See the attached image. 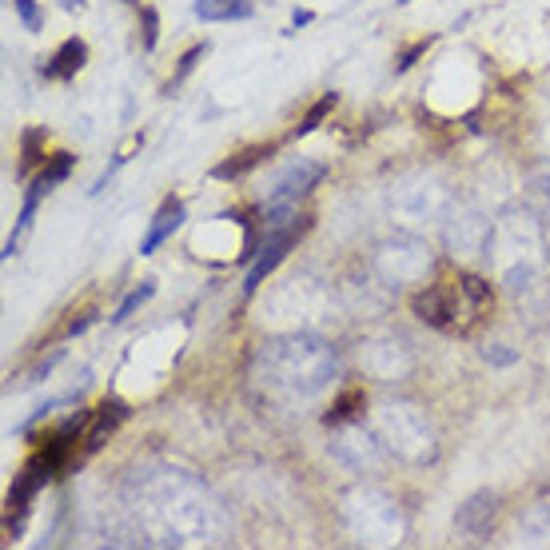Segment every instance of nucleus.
Listing matches in <instances>:
<instances>
[{
    "label": "nucleus",
    "mask_w": 550,
    "mask_h": 550,
    "mask_svg": "<svg viewBox=\"0 0 550 550\" xmlns=\"http://www.w3.org/2000/svg\"><path fill=\"white\" fill-rule=\"evenodd\" d=\"M491 523H495V495L491 491H479L459 507V531H467V535L483 539L491 531Z\"/></svg>",
    "instance_id": "obj_8"
},
{
    "label": "nucleus",
    "mask_w": 550,
    "mask_h": 550,
    "mask_svg": "<svg viewBox=\"0 0 550 550\" xmlns=\"http://www.w3.org/2000/svg\"><path fill=\"white\" fill-rule=\"evenodd\" d=\"M184 220H188L184 204H180V200H164V204H160V212L152 216V224H148L144 240H140V256H152L164 240H172V232H180V224H184Z\"/></svg>",
    "instance_id": "obj_5"
},
{
    "label": "nucleus",
    "mask_w": 550,
    "mask_h": 550,
    "mask_svg": "<svg viewBox=\"0 0 550 550\" xmlns=\"http://www.w3.org/2000/svg\"><path fill=\"white\" fill-rule=\"evenodd\" d=\"M323 164L319 160H307V156H295V160H287L283 168H275L272 176H268V184H264V192H260V204L264 208H287V204H299L319 180H323Z\"/></svg>",
    "instance_id": "obj_3"
},
{
    "label": "nucleus",
    "mask_w": 550,
    "mask_h": 550,
    "mask_svg": "<svg viewBox=\"0 0 550 550\" xmlns=\"http://www.w3.org/2000/svg\"><path fill=\"white\" fill-rule=\"evenodd\" d=\"M60 359H64V347H60V351H52V359H44V363L36 367V379H44V375H52V367H56Z\"/></svg>",
    "instance_id": "obj_20"
},
{
    "label": "nucleus",
    "mask_w": 550,
    "mask_h": 550,
    "mask_svg": "<svg viewBox=\"0 0 550 550\" xmlns=\"http://www.w3.org/2000/svg\"><path fill=\"white\" fill-rule=\"evenodd\" d=\"M200 56H204V44H196V48H192V52H188V56L180 60V72H176V76L168 80V92H172V88H180V80H184V76H188V72L196 68V60H200Z\"/></svg>",
    "instance_id": "obj_17"
},
{
    "label": "nucleus",
    "mask_w": 550,
    "mask_h": 550,
    "mask_svg": "<svg viewBox=\"0 0 550 550\" xmlns=\"http://www.w3.org/2000/svg\"><path fill=\"white\" fill-rule=\"evenodd\" d=\"M399 4H411V0H399Z\"/></svg>",
    "instance_id": "obj_22"
},
{
    "label": "nucleus",
    "mask_w": 550,
    "mask_h": 550,
    "mask_svg": "<svg viewBox=\"0 0 550 550\" xmlns=\"http://www.w3.org/2000/svg\"><path fill=\"white\" fill-rule=\"evenodd\" d=\"M260 367L268 371V383L275 391H287L295 399L319 395L339 371L335 351L315 335H283V339L264 343Z\"/></svg>",
    "instance_id": "obj_1"
},
{
    "label": "nucleus",
    "mask_w": 550,
    "mask_h": 550,
    "mask_svg": "<svg viewBox=\"0 0 550 550\" xmlns=\"http://www.w3.org/2000/svg\"><path fill=\"white\" fill-rule=\"evenodd\" d=\"M331 108H335V92H327V96H323V100H319V104H315V108H311V112L303 116V124L295 128V136H307V132H315V128L323 124V116H327Z\"/></svg>",
    "instance_id": "obj_15"
},
{
    "label": "nucleus",
    "mask_w": 550,
    "mask_h": 550,
    "mask_svg": "<svg viewBox=\"0 0 550 550\" xmlns=\"http://www.w3.org/2000/svg\"><path fill=\"white\" fill-rule=\"evenodd\" d=\"M264 156H272V148H248V152H240V156H232V160H224V164H216V180H232V176H244L248 168H256V164H264Z\"/></svg>",
    "instance_id": "obj_11"
},
{
    "label": "nucleus",
    "mask_w": 550,
    "mask_h": 550,
    "mask_svg": "<svg viewBox=\"0 0 550 550\" xmlns=\"http://www.w3.org/2000/svg\"><path fill=\"white\" fill-rule=\"evenodd\" d=\"M16 4V16L24 20V28L28 32H40L44 28V20H40V8H36V0H12Z\"/></svg>",
    "instance_id": "obj_16"
},
{
    "label": "nucleus",
    "mask_w": 550,
    "mask_h": 550,
    "mask_svg": "<svg viewBox=\"0 0 550 550\" xmlns=\"http://www.w3.org/2000/svg\"><path fill=\"white\" fill-rule=\"evenodd\" d=\"M335 447H351V451H355V455H347V459H343L351 471H363V467L371 471V467H379V463H383V451H379V443H375V439H371L363 427H351V431H343V439H339Z\"/></svg>",
    "instance_id": "obj_9"
},
{
    "label": "nucleus",
    "mask_w": 550,
    "mask_h": 550,
    "mask_svg": "<svg viewBox=\"0 0 550 550\" xmlns=\"http://www.w3.org/2000/svg\"><path fill=\"white\" fill-rule=\"evenodd\" d=\"M415 315L439 331H467V311L491 307V283L479 275H455L451 283H435L411 299Z\"/></svg>",
    "instance_id": "obj_2"
},
{
    "label": "nucleus",
    "mask_w": 550,
    "mask_h": 550,
    "mask_svg": "<svg viewBox=\"0 0 550 550\" xmlns=\"http://www.w3.org/2000/svg\"><path fill=\"white\" fill-rule=\"evenodd\" d=\"M128 419V407L120 403V399H108V403H100L96 411H92V423H88V435H84V451L92 455V451H100L104 447V439L108 435H116V427Z\"/></svg>",
    "instance_id": "obj_7"
},
{
    "label": "nucleus",
    "mask_w": 550,
    "mask_h": 550,
    "mask_svg": "<svg viewBox=\"0 0 550 550\" xmlns=\"http://www.w3.org/2000/svg\"><path fill=\"white\" fill-rule=\"evenodd\" d=\"M152 295H156V283H152V279H144L140 287H132V291L124 295V303L116 307V315H112V323H128V319H132V315H136V311H140V307H144V303H148Z\"/></svg>",
    "instance_id": "obj_13"
},
{
    "label": "nucleus",
    "mask_w": 550,
    "mask_h": 550,
    "mask_svg": "<svg viewBox=\"0 0 550 550\" xmlns=\"http://www.w3.org/2000/svg\"><path fill=\"white\" fill-rule=\"evenodd\" d=\"M299 232H303V220H299V216L287 220V224H268V240L256 248V260L248 264V275H244V295H256V291H260V283L283 264V256L291 252V244H295Z\"/></svg>",
    "instance_id": "obj_4"
},
{
    "label": "nucleus",
    "mask_w": 550,
    "mask_h": 550,
    "mask_svg": "<svg viewBox=\"0 0 550 550\" xmlns=\"http://www.w3.org/2000/svg\"><path fill=\"white\" fill-rule=\"evenodd\" d=\"M84 60H88V44H84L80 36H72V40H64V44L52 52L48 64H40V76H44V80H72V76L84 68Z\"/></svg>",
    "instance_id": "obj_6"
},
{
    "label": "nucleus",
    "mask_w": 550,
    "mask_h": 550,
    "mask_svg": "<svg viewBox=\"0 0 550 550\" xmlns=\"http://www.w3.org/2000/svg\"><path fill=\"white\" fill-rule=\"evenodd\" d=\"M56 4H60V8H68V12H72V8H84V0H56Z\"/></svg>",
    "instance_id": "obj_21"
},
{
    "label": "nucleus",
    "mask_w": 550,
    "mask_h": 550,
    "mask_svg": "<svg viewBox=\"0 0 550 550\" xmlns=\"http://www.w3.org/2000/svg\"><path fill=\"white\" fill-rule=\"evenodd\" d=\"M72 164H76V156L72 152H56L44 168H40V176H36V184L44 188V192H52L56 184H64L68 176H72Z\"/></svg>",
    "instance_id": "obj_12"
},
{
    "label": "nucleus",
    "mask_w": 550,
    "mask_h": 550,
    "mask_svg": "<svg viewBox=\"0 0 550 550\" xmlns=\"http://www.w3.org/2000/svg\"><path fill=\"white\" fill-rule=\"evenodd\" d=\"M483 359H487V363H499V367H507V363H515L519 355H515V351H503V347H483Z\"/></svg>",
    "instance_id": "obj_18"
},
{
    "label": "nucleus",
    "mask_w": 550,
    "mask_h": 550,
    "mask_svg": "<svg viewBox=\"0 0 550 550\" xmlns=\"http://www.w3.org/2000/svg\"><path fill=\"white\" fill-rule=\"evenodd\" d=\"M355 407H363V391H359V387H351V391L323 415V423H327V427H339V423H347V419L355 415Z\"/></svg>",
    "instance_id": "obj_14"
},
{
    "label": "nucleus",
    "mask_w": 550,
    "mask_h": 550,
    "mask_svg": "<svg viewBox=\"0 0 550 550\" xmlns=\"http://www.w3.org/2000/svg\"><path fill=\"white\" fill-rule=\"evenodd\" d=\"M144 48H156V12L144 8Z\"/></svg>",
    "instance_id": "obj_19"
},
{
    "label": "nucleus",
    "mask_w": 550,
    "mask_h": 550,
    "mask_svg": "<svg viewBox=\"0 0 550 550\" xmlns=\"http://www.w3.org/2000/svg\"><path fill=\"white\" fill-rule=\"evenodd\" d=\"M192 12L208 24H224V20H248L256 8L248 0H196Z\"/></svg>",
    "instance_id": "obj_10"
}]
</instances>
